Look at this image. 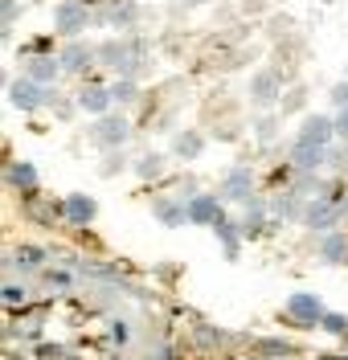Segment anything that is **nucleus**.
<instances>
[{
	"mask_svg": "<svg viewBox=\"0 0 348 360\" xmlns=\"http://www.w3.org/2000/svg\"><path fill=\"white\" fill-rule=\"evenodd\" d=\"M336 119V143H348V111H332Z\"/></svg>",
	"mask_w": 348,
	"mask_h": 360,
	"instance_id": "nucleus-38",
	"label": "nucleus"
},
{
	"mask_svg": "<svg viewBox=\"0 0 348 360\" xmlns=\"http://www.w3.org/2000/svg\"><path fill=\"white\" fill-rule=\"evenodd\" d=\"M94 25V13L86 0H62L58 8H53V29H58V37L62 41H82V33Z\"/></svg>",
	"mask_w": 348,
	"mask_h": 360,
	"instance_id": "nucleus-3",
	"label": "nucleus"
},
{
	"mask_svg": "<svg viewBox=\"0 0 348 360\" xmlns=\"http://www.w3.org/2000/svg\"><path fill=\"white\" fill-rule=\"evenodd\" d=\"M221 221H226V201H221L217 193H197V197L188 201V225H197V229H217Z\"/></svg>",
	"mask_w": 348,
	"mask_h": 360,
	"instance_id": "nucleus-12",
	"label": "nucleus"
},
{
	"mask_svg": "<svg viewBox=\"0 0 348 360\" xmlns=\"http://www.w3.org/2000/svg\"><path fill=\"white\" fill-rule=\"evenodd\" d=\"M8 103L17 107V111L33 115V111H46V107H53L58 103V94H53V86H41V82H33V78H13L8 82Z\"/></svg>",
	"mask_w": 348,
	"mask_h": 360,
	"instance_id": "nucleus-5",
	"label": "nucleus"
},
{
	"mask_svg": "<svg viewBox=\"0 0 348 360\" xmlns=\"http://www.w3.org/2000/svg\"><path fill=\"white\" fill-rule=\"evenodd\" d=\"M111 98H115V107H136L139 103V82L136 78H115V82H111Z\"/></svg>",
	"mask_w": 348,
	"mask_h": 360,
	"instance_id": "nucleus-29",
	"label": "nucleus"
},
{
	"mask_svg": "<svg viewBox=\"0 0 348 360\" xmlns=\"http://www.w3.org/2000/svg\"><path fill=\"white\" fill-rule=\"evenodd\" d=\"M283 315L295 323V328H303V332H311V328H320L324 323V315H328V307H324V299L316 291H295L291 299H287V307H283Z\"/></svg>",
	"mask_w": 348,
	"mask_h": 360,
	"instance_id": "nucleus-6",
	"label": "nucleus"
},
{
	"mask_svg": "<svg viewBox=\"0 0 348 360\" xmlns=\"http://www.w3.org/2000/svg\"><path fill=\"white\" fill-rule=\"evenodd\" d=\"M176 4H185V8H197V4H205V0H176Z\"/></svg>",
	"mask_w": 348,
	"mask_h": 360,
	"instance_id": "nucleus-42",
	"label": "nucleus"
},
{
	"mask_svg": "<svg viewBox=\"0 0 348 360\" xmlns=\"http://www.w3.org/2000/svg\"><path fill=\"white\" fill-rule=\"evenodd\" d=\"M74 111H78V103H53V115H58V119H70Z\"/></svg>",
	"mask_w": 348,
	"mask_h": 360,
	"instance_id": "nucleus-41",
	"label": "nucleus"
},
{
	"mask_svg": "<svg viewBox=\"0 0 348 360\" xmlns=\"http://www.w3.org/2000/svg\"><path fill=\"white\" fill-rule=\"evenodd\" d=\"M242 229H246V238H262V229L266 225H275V217H271V197H254L250 205H242Z\"/></svg>",
	"mask_w": 348,
	"mask_h": 360,
	"instance_id": "nucleus-19",
	"label": "nucleus"
},
{
	"mask_svg": "<svg viewBox=\"0 0 348 360\" xmlns=\"http://www.w3.org/2000/svg\"><path fill=\"white\" fill-rule=\"evenodd\" d=\"M41 283H46L49 291H70V287L78 283V274L70 266H46L41 270Z\"/></svg>",
	"mask_w": 348,
	"mask_h": 360,
	"instance_id": "nucleus-28",
	"label": "nucleus"
},
{
	"mask_svg": "<svg viewBox=\"0 0 348 360\" xmlns=\"http://www.w3.org/2000/svg\"><path fill=\"white\" fill-rule=\"evenodd\" d=\"M78 111H86L91 119H103V115L115 111V98H111V82H98V78H86L82 90L74 94Z\"/></svg>",
	"mask_w": 348,
	"mask_h": 360,
	"instance_id": "nucleus-11",
	"label": "nucleus"
},
{
	"mask_svg": "<svg viewBox=\"0 0 348 360\" xmlns=\"http://www.w3.org/2000/svg\"><path fill=\"white\" fill-rule=\"evenodd\" d=\"M320 262L328 266H348V229H332L320 238Z\"/></svg>",
	"mask_w": 348,
	"mask_h": 360,
	"instance_id": "nucleus-22",
	"label": "nucleus"
},
{
	"mask_svg": "<svg viewBox=\"0 0 348 360\" xmlns=\"http://www.w3.org/2000/svg\"><path fill=\"white\" fill-rule=\"evenodd\" d=\"M25 78H33V82H41V86H53L58 78H66V74H62V58H58V53L25 58Z\"/></svg>",
	"mask_w": 348,
	"mask_h": 360,
	"instance_id": "nucleus-21",
	"label": "nucleus"
},
{
	"mask_svg": "<svg viewBox=\"0 0 348 360\" xmlns=\"http://www.w3.org/2000/svg\"><path fill=\"white\" fill-rule=\"evenodd\" d=\"M127 139H131V119L123 111H111V115H103V119L91 123V143L98 152H123Z\"/></svg>",
	"mask_w": 348,
	"mask_h": 360,
	"instance_id": "nucleus-2",
	"label": "nucleus"
},
{
	"mask_svg": "<svg viewBox=\"0 0 348 360\" xmlns=\"http://www.w3.org/2000/svg\"><path fill=\"white\" fill-rule=\"evenodd\" d=\"M123 164H127V160H123V152H107L98 172H103V176H119V172H123Z\"/></svg>",
	"mask_w": 348,
	"mask_h": 360,
	"instance_id": "nucleus-35",
	"label": "nucleus"
},
{
	"mask_svg": "<svg viewBox=\"0 0 348 360\" xmlns=\"http://www.w3.org/2000/svg\"><path fill=\"white\" fill-rule=\"evenodd\" d=\"M303 103H307V94L295 90V94H287V98H283V111H303Z\"/></svg>",
	"mask_w": 348,
	"mask_h": 360,
	"instance_id": "nucleus-39",
	"label": "nucleus"
},
{
	"mask_svg": "<svg viewBox=\"0 0 348 360\" xmlns=\"http://www.w3.org/2000/svg\"><path fill=\"white\" fill-rule=\"evenodd\" d=\"M152 217L164 229H181V225H188V201L185 197H156L152 201Z\"/></svg>",
	"mask_w": 348,
	"mask_h": 360,
	"instance_id": "nucleus-18",
	"label": "nucleus"
},
{
	"mask_svg": "<svg viewBox=\"0 0 348 360\" xmlns=\"http://www.w3.org/2000/svg\"><path fill=\"white\" fill-rule=\"evenodd\" d=\"M320 332H324V336H332V340H344L348 336V315L344 311H328L324 323H320Z\"/></svg>",
	"mask_w": 348,
	"mask_h": 360,
	"instance_id": "nucleus-31",
	"label": "nucleus"
},
{
	"mask_svg": "<svg viewBox=\"0 0 348 360\" xmlns=\"http://www.w3.org/2000/svg\"><path fill=\"white\" fill-rule=\"evenodd\" d=\"M348 217V201H336V197H316V201H307V213H303V229H311V233H332V229H340V221Z\"/></svg>",
	"mask_w": 348,
	"mask_h": 360,
	"instance_id": "nucleus-4",
	"label": "nucleus"
},
{
	"mask_svg": "<svg viewBox=\"0 0 348 360\" xmlns=\"http://www.w3.org/2000/svg\"><path fill=\"white\" fill-rule=\"evenodd\" d=\"M197 348H205V352H221V348H233V336L230 332H221V328H209V323H197Z\"/></svg>",
	"mask_w": 348,
	"mask_h": 360,
	"instance_id": "nucleus-25",
	"label": "nucleus"
},
{
	"mask_svg": "<svg viewBox=\"0 0 348 360\" xmlns=\"http://www.w3.org/2000/svg\"><path fill=\"white\" fill-rule=\"evenodd\" d=\"M33 356L37 360H66V344H37Z\"/></svg>",
	"mask_w": 348,
	"mask_h": 360,
	"instance_id": "nucleus-36",
	"label": "nucleus"
},
{
	"mask_svg": "<svg viewBox=\"0 0 348 360\" xmlns=\"http://www.w3.org/2000/svg\"><path fill=\"white\" fill-rule=\"evenodd\" d=\"M205 152V135L201 131H176V139H172V156L176 160H197Z\"/></svg>",
	"mask_w": 348,
	"mask_h": 360,
	"instance_id": "nucleus-26",
	"label": "nucleus"
},
{
	"mask_svg": "<svg viewBox=\"0 0 348 360\" xmlns=\"http://www.w3.org/2000/svg\"><path fill=\"white\" fill-rule=\"evenodd\" d=\"M328 107L332 111H348V78H340L336 86L328 90Z\"/></svg>",
	"mask_w": 348,
	"mask_h": 360,
	"instance_id": "nucleus-33",
	"label": "nucleus"
},
{
	"mask_svg": "<svg viewBox=\"0 0 348 360\" xmlns=\"http://www.w3.org/2000/svg\"><path fill=\"white\" fill-rule=\"evenodd\" d=\"M148 360H176V348H172V344L164 340V344H160V348H156V352H152Z\"/></svg>",
	"mask_w": 348,
	"mask_h": 360,
	"instance_id": "nucleus-40",
	"label": "nucleus"
},
{
	"mask_svg": "<svg viewBox=\"0 0 348 360\" xmlns=\"http://www.w3.org/2000/svg\"><path fill=\"white\" fill-rule=\"evenodd\" d=\"M0 303H4L8 311H21L25 303H29V291H25L21 283H13V278H4V287H0Z\"/></svg>",
	"mask_w": 348,
	"mask_h": 360,
	"instance_id": "nucleus-30",
	"label": "nucleus"
},
{
	"mask_svg": "<svg viewBox=\"0 0 348 360\" xmlns=\"http://www.w3.org/2000/svg\"><path fill=\"white\" fill-rule=\"evenodd\" d=\"M254 356L258 360H295V356H299V348H295L291 340L262 336V340H254Z\"/></svg>",
	"mask_w": 348,
	"mask_h": 360,
	"instance_id": "nucleus-23",
	"label": "nucleus"
},
{
	"mask_svg": "<svg viewBox=\"0 0 348 360\" xmlns=\"http://www.w3.org/2000/svg\"><path fill=\"white\" fill-rule=\"evenodd\" d=\"M287 164L295 168V176L324 172V168H328V148H316V143H303V139H295V143H291V152H287Z\"/></svg>",
	"mask_w": 348,
	"mask_h": 360,
	"instance_id": "nucleus-14",
	"label": "nucleus"
},
{
	"mask_svg": "<svg viewBox=\"0 0 348 360\" xmlns=\"http://www.w3.org/2000/svg\"><path fill=\"white\" fill-rule=\"evenodd\" d=\"M213 233H217V242H221V254L233 262V258L242 254V242H246V229H242V221H230V217H226V221L217 225Z\"/></svg>",
	"mask_w": 348,
	"mask_h": 360,
	"instance_id": "nucleus-24",
	"label": "nucleus"
},
{
	"mask_svg": "<svg viewBox=\"0 0 348 360\" xmlns=\"http://www.w3.org/2000/svg\"><path fill=\"white\" fill-rule=\"evenodd\" d=\"M0 8H4V33H8V29H13V21L21 17V4H17V0H4Z\"/></svg>",
	"mask_w": 348,
	"mask_h": 360,
	"instance_id": "nucleus-37",
	"label": "nucleus"
},
{
	"mask_svg": "<svg viewBox=\"0 0 348 360\" xmlns=\"http://www.w3.org/2000/svg\"><path fill=\"white\" fill-rule=\"evenodd\" d=\"M94 21L107 25V29H131V25L139 21V4L136 0H111L107 8L94 13Z\"/></svg>",
	"mask_w": 348,
	"mask_h": 360,
	"instance_id": "nucleus-17",
	"label": "nucleus"
},
{
	"mask_svg": "<svg viewBox=\"0 0 348 360\" xmlns=\"http://www.w3.org/2000/svg\"><path fill=\"white\" fill-rule=\"evenodd\" d=\"M98 66H107L119 78H139L148 70V45L139 37H115L98 45Z\"/></svg>",
	"mask_w": 348,
	"mask_h": 360,
	"instance_id": "nucleus-1",
	"label": "nucleus"
},
{
	"mask_svg": "<svg viewBox=\"0 0 348 360\" xmlns=\"http://www.w3.org/2000/svg\"><path fill=\"white\" fill-rule=\"evenodd\" d=\"M254 188H258L254 168L238 164V168H230V172L221 176V188H217V197H221V201H230V205H250V201L258 197Z\"/></svg>",
	"mask_w": 348,
	"mask_h": 360,
	"instance_id": "nucleus-7",
	"label": "nucleus"
},
{
	"mask_svg": "<svg viewBox=\"0 0 348 360\" xmlns=\"http://www.w3.org/2000/svg\"><path fill=\"white\" fill-rule=\"evenodd\" d=\"M340 344H344V360H348V336H344V340H340Z\"/></svg>",
	"mask_w": 348,
	"mask_h": 360,
	"instance_id": "nucleus-43",
	"label": "nucleus"
},
{
	"mask_svg": "<svg viewBox=\"0 0 348 360\" xmlns=\"http://www.w3.org/2000/svg\"><path fill=\"white\" fill-rule=\"evenodd\" d=\"M58 58H62V74H66V78H86V74L98 66V45L66 41L62 49H58Z\"/></svg>",
	"mask_w": 348,
	"mask_h": 360,
	"instance_id": "nucleus-8",
	"label": "nucleus"
},
{
	"mask_svg": "<svg viewBox=\"0 0 348 360\" xmlns=\"http://www.w3.org/2000/svg\"><path fill=\"white\" fill-rule=\"evenodd\" d=\"M58 217L74 229H86V225L98 221V201H94L91 193H66L62 201H58Z\"/></svg>",
	"mask_w": 348,
	"mask_h": 360,
	"instance_id": "nucleus-9",
	"label": "nucleus"
},
{
	"mask_svg": "<svg viewBox=\"0 0 348 360\" xmlns=\"http://www.w3.org/2000/svg\"><path fill=\"white\" fill-rule=\"evenodd\" d=\"M4 180H8V188H17L25 197H37V188H41V172H37V164H29V160H13L8 172H4Z\"/></svg>",
	"mask_w": 348,
	"mask_h": 360,
	"instance_id": "nucleus-20",
	"label": "nucleus"
},
{
	"mask_svg": "<svg viewBox=\"0 0 348 360\" xmlns=\"http://www.w3.org/2000/svg\"><path fill=\"white\" fill-rule=\"evenodd\" d=\"M49 266V250L46 246H33V242H25V246H17L13 254H8V270L13 274H41V270Z\"/></svg>",
	"mask_w": 348,
	"mask_h": 360,
	"instance_id": "nucleus-16",
	"label": "nucleus"
},
{
	"mask_svg": "<svg viewBox=\"0 0 348 360\" xmlns=\"http://www.w3.org/2000/svg\"><path fill=\"white\" fill-rule=\"evenodd\" d=\"M287 94H283V78H278V70H258L254 78H250V103H254L258 111H275L278 103H283Z\"/></svg>",
	"mask_w": 348,
	"mask_h": 360,
	"instance_id": "nucleus-10",
	"label": "nucleus"
},
{
	"mask_svg": "<svg viewBox=\"0 0 348 360\" xmlns=\"http://www.w3.org/2000/svg\"><path fill=\"white\" fill-rule=\"evenodd\" d=\"M131 172H136L139 180H160L164 176V156L160 152H143V156L131 164Z\"/></svg>",
	"mask_w": 348,
	"mask_h": 360,
	"instance_id": "nucleus-27",
	"label": "nucleus"
},
{
	"mask_svg": "<svg viewBox=\"0 0 348 360\" xmlns=\"http://www.w3.org/2000/svg\"><path fill=\"white\" fill-rule=\"evenodd\" d=\"M295 139H303V143H316V148H332V143H336V119H332V115H324V111L303 115Z\"/></svg>",
	"mask_w": 348,
	"mask_h": 360,
	"instance_id": "nucleus-13",
	"label": "nucleus"
},
{
	"mask_svg": "<svg viewBox=\"0 0 348 360\" xmlns=\"http://www.w3.org/2000/svg\"><path fill=\"white\" fill-rule=\"evenodd\" d=\"M111 344H115V348H127V344H131V323H127V319H115V323H111Z\"/></svg>",
	"mask_w": 348,
	"mask_h": 360,
	"instance_id": "nucleus-34",
	"label": "nucleus"
},
{
	"mask_svg": "<svg viewBox=\"0 0 348 360\" xmlns=\"http://www.w3.org/2000/svg\"><path fill=\"white\" fill-rule=\"evenodd\" d=\"M254 135H258V143H275V135H278V115H258V123H254Z\"/></svg>",
	"mask_w": 348,
	"mask_h": 360,
	"instance_id": "nucleus-32",
	"label": "nucleus"
},
{
	"mask_svg": "<svg viewBox=\"0 0 348 360\" xmlns=\"http://www.w3.org/2000/svg\"><path fill=\"white\" fill-rule=\"evenodd\" d=\"M303 213H307V201H303L295 188H283L271 197V217L275 225H303Z\"/></svg>",
	"mask_w": 348,
	"mask_h": 360,
	"instance_id": "nucleus-15",
	"label": "nucleus"
}]
</instances>
